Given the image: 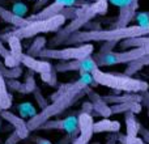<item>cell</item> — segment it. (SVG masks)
<instances>
[{
    "instance_id": "1",
    "label": "cell",
    "mask_w": 149,
    "mask_h": 144,
    "mask_svg": "<svg viewBox=\"0 0 149 144\" xmlns=\"http://www.w3.org/2000/svg\"><path fill=\"white\" fill-rule=\"evenodd\" d=\"M97 85L98 84L94 81L92 73H80V77L76 81L60 85L58 92H55L54 96H51L52 102L45 109H42L41 113H37L26 122L29 131H36L42 123L49 121L50 118L62 114L67 108L73 105L79 98L85 96L86 88L97 87Z\"/></svg>"
},
{
    "instance_id": "2",
    "label": "cell",
    "mask_w": 149,
    "mask_h": 144,
    "mask_svg": "<svg viewBox=\"0 0 149 144\" xmlns=\"http://www.w3.org/2000/svg\"><path fill=\"white\" fill-rule=\"evenodd\" d=\"M149 36V28H141L139 25L124 26L114 29H97V30L76 31L65 38L63 43H89V42H118L131 37Z\"/></svg>"
},
{
    "instance_id": "3",
    "label": "cell",
    "mask_w": 149,
    "mask_h": 144,
    "mask_svg": "<svg viewBox=\"0 0 149 144\" xmlns=\"http://www.w3.org/2000/svg\"><path fill=\"white\" fill-rule=\"evenodd\" d=\"M109 9V3L106 0H100V1H94L93 4H88L80 8L79 13L72 18L68 25H65L64 28L59 29V33L51 41V45H62L65 41L67 37H70L71 34L79 31L81 28H84L89 21H92L95 16L98 15H105Z\"/></svg>"
},
{
    "instance_id": "4",
    "label": "cell",
    "mask_w": 149,
    "mask_h": 144,
    "mask_svg": "<svg viewBox=\"0 0 149 144\" xmlns=\"http://www.w3.org/2000/svg\"><path fill=\"white\" fill-rule=\"evenodd\" d=\"M92 76L98 85L109 87L115 90H123L127 93H143L149 89V84L147 81L134 79L124 73H109L97 68L92 72Z\"/></svg>"
},
{
    "instance_id": "5",
    "label": "cell",
    "mask_w": 149,
    "mask_h": 144,
    "mask_svg": "<svg viewBox=\"0 0 149 144\" xmlns=\"http://www.w3.org/2000/svg\"><path fill=\"white\" fill-rule=\"evenodd\" d=\"M67 21V18L59 13V15L54 16L51 18H46V20H39L29 22L28 25L22 26V28H16L13 31H7V33L1 34L0 39L3 42L8 38V37H16L18 39H28L31 37H37L42 33H50V31H58L60 28H63Z\"/></svg>"
},
{
    "instance_id": "6",
    "label": "cell",
    "mask_w": 149,
    "mask_h": 144,
    "mask_svg": "<svg viewBox=\"0 0 149 144\" xmlns=\"http://www.w3.org/2000/svg\"><path fill=\"white\" fill-rule=\"evenodd\" d=\"M149 54V43L141 47H134L131 50H124L120 52H105V54H95L93 55V59L97 63L98 67H109L115 64H128L134 60L141 58L143 55Z\"/></svg>"
},
{
    "instance_id": "7",
    "label": "cell",
    "mask_w": 149,
    "mask_h": 144,
    "mask_svg": "<svg viewBox=\"0 0 149 144\" xmlns=\"http://www.w3.org/2000/svg\"><path fill=\"white\" fill-rule=\"evenodd\" d=\"M94 46L92 43H82L76 47H65V49H46L38 52L37 58L41 59H56V60H76V59H84L86 57H90L93 54Z\"/></svg>"
},
{
    "instance_id": "8",
    "label": "cell",
    "mask_w": 149,
    "mask_h": 144,
    "mask_svg": "<svg viewBox=\"0 0 149 144\" xmlns=\"http://www.w3.org/2000/svg\"><path fill=\"white\" fill-rule=\"evenodd\" d=\"M38 130H63L67 132V135H71L76 139L79 135V122L77 115L65 117L59 121H46L38 127Z\"/></svg>"
},
{
    "instance_id": "9",
    "label": "cell",
    "mask_w": 149,
    "mask_h": 144,
    "mask_svg": "<svg viewBox=\"0 0 149 144\" xmlns=\"http://www.w3.org/2000/svg\"><path fill=\"white\" fill-rule=\"evenodd\" d=\"M0 118L7 121L10 126H13V129H15V131L17 132V135L20 136L21 140L26 139V138L29 136L30 131H29L28 126H26V122L24 121V118H21V117L16 115V114L10 113V111H8V110H1Z\"/></svg>"
},
{
    "instance_id": "10",
    "label": "cell",
    "mask_w": 149,
    "mask_h": 144,
    "mask_svg": "<svg viewBox=\"0 0 149 144\" xmlns=\"http://www.w3.org/2000/svg\"><path fill=\"white\" fill-rule=\"evenodd\" d=\"M85 94H88V97H89V101L93 105V111H94V113H97L98 115H101V117H105V118H109L110 115H113L111 110H110V106H109L107 103L102 100V97H101L100 94H97L92 88H86V89H85Z\"/></svg>"
},
{
    "instance_id": "11",
    "label": "cell",
    "mask_w": 149,
    "mask_h": 144,
    "mask_svg": "<svg viewBox=\"0 0 149 144\" xmlns=\"http://www.w3.org/2000/svg\"><path fill=\"white\" fill-rule=\"evenodd\" d=\"M63 8H64V7H63L62 4L54 1V3H51V4H49L47 7L41 8V9H39L38 12H36L34 15L29 16V17H25V20H26V22L29 24V22H33V21H39V20L51 18V17H54V16L62 13Z\"/></svg>"
},
{
    "instance_id": "12",
    "label": "cell",
    "mask_w": 149,
    "mask_h": 144,
    "mask_svg": "<svg viewBox=\"0 0 149 144\" xmlns=\"http://www.w3.org/2000/svg\"><path fill=\"white\" fill-rule=\"evenodd\" d=\"M21 64L26 66L30 71L37 72L39 75L45 73V72H50L54 68L47 60H38L37 58L29 57L26 54H22V57H21Z\"/></svg>"
},
{
    "instance_id": "13",
    "label": "cell",
    "mask_w": 149,
    "mask_h": 144,
    "mask_svg": "<svg viewBox=\"0 0 149 144\" xmlns=\"http://www.w3.org/2000/svg\"><path fill=\"white\" fill-rule=\"evenodd\" d=\"M137 8H139V3L137 1H134L128 5L120 7L118 18H116V22H115V28H124V26H128L130 21H131L132 18L135 17V15H136Z\"/></svg>"
},
{
    "instance_id": "14",
    "label": "cell",
    "mask_w": 149,
    "mask_h": 144,
    "mask_svg": "<svg viewBox=\"0 0 149 144\" xmlns=\"http://www.w3.org/2000/svg\"><path fill=\"white\" fill-rule=\"evenodd\" d=\"M102 100L107 105H115V103L124 102H140L141 103V94L139 93H127V94H107L102 96Z\"/></svg>"
},
{
    "instance_id": "15",
    "label": "cell",
    "mask_w": 149,
    "mask_h": 144,
    "mask_svg": "<svg viewBox=\"0 0 149 144\" xmlns=\"http://www.w3.org/2000/svg\"><path fill=\"white\" fill-rule=\"evenodd\" d=\"M0 18H1L4 22L10 24L15 28H22V26L28 25L25 17H18L15 13H12V10L4 8L3 5H0Z\"/></svg>"
},
{
    "instance_id": "16",
    "label": "cell",
    "mask_w": 149,
    "mask_h": 144,
    "mask_svg": "<svg viewBox=\"0 0 149 144\" xmlns=\"http://www.w3.org/2000/svg\"><path fill=\"white\" fill-rule=\"evenodd\" d=\"M120 123L118 121H110V119H102L100 122L93 123V132H119Z\"/></svg>"
},
{
    "instance_id": "17",
    "label": "cell",
    "mask_w": 149,
    "mask_h": 144,
    "mask_svg": "<svg viewBox=\"0 0 149 144\" xmlns=\"http://www.w3.org/2000/svg\"><path fill=\"white\" fill-rule=\"evenodd\" d=\"M111 114H124V113H131L139 114L141 111V103L140 102H124V103H115V105L110 106Z\"/></svg>"
},
{
    "instance_id": "18",
    "label": "cell",
    "mask_w": 149,
    "mask_h": 144,
    "mask_svg": "<svg viewBox=\"0 0 149 144\" xmlns=\"http://www.w3.org/2000/svg\"><path fill=\"white\" fill-rule=\"evenodd\" d=\"M4 42H7L9 46V54L18 64H21V57H22V46H21V39L16 38V37H8Z\"/></svg>"
},
{
    "instance_id": "19",
    "label": "cell",
    "mask_w": 149,
    "mask_h": 144,
    "mask_svg": "<svg viewBox=\"0 0 149 144\" xmlns=\"http://www.w3.org/2000/svg\"><path fill=\"white\" fill-rule=\"evenodd\" d=\"M126 114V117H124V119H126V126H127V136H137V134H139V130H140V126L141 124L137 122L136 119V114L131 113V111H128V113H124Z\"/></svg>"
},
{
    "instance_id": "20",
    "label": "cell",
    "mask_w": 149,
    "mask_h": 144,
    "mask_svg": "<svg viewBox=\"0 0 149 144\" xmlns=\"http://www.w3.org/2000/svg\"><path fill=\"white\" fill-rule=\"evenodd\" d=\"M0 106L3 110H8L12 106V96L9 94L5 85V79L0 73Z\"/></svg>"
},
{
    "instance_id": "21",
    "label": "cell",
    "mask_w": 149,
    "mask_h": 144,
    "mask_svg": "<svg viewBox=\"0 0 149 144\" xmlns=\"http://www.w3.org/2000/svg\"><path fill=\"white\" fill-rule=\"evenodd\" d=\"M145 66H149V54L143 55V57L139 58V59L128 63L126 71H124V75H127V76H132V75L136 73L137 71H140L141 68H144Z\"/></svg>"
},
{
    "instance_id": "22",
    "label": "cell",
    "mask_w": 149,
    "mask_h": 144,
    "mask_svg": "<svg viewBox=\"0 0 149 144\" xmlns=\"http://www.w3.org/2000/svg\"><path fill=\"white\" fill-rule=\"evenodd\" d=\"M46 43H47V41H46V38H45L43 36H37V38L34 39L33 43H31V46L29 47L28 51H26V55L33 57V58H37L38 52L41 51V50L45 49Z\"/></svg>"
},
{
    "instance_id": "23",
    "label": "cell",
    "mask_w": 149,
    "mask_h": 144,
    "mask_svg": "<svg viewBox=\"0 0 149 144\" xmlns=\"http://www.w3.org/2000/svg\"><path fill=\"white\" fill-rule=\"evenodd\" d=\"M0 73L3 75L4 79H18L22 75V68L20 66L9 68V67H5L3 62H0Z\"/></svg>"
},
{
    "instance_id": "24",
    "label": "cell",
    "mask_w": 149,
    "mask_h": 144,
    "mask_svg": "<svg viewBox=\"0 0 149 144\" xmlns=\"http://www.w3.org/2000/svg\"><path fill=\"white\" fill-rule=\"evenodd\" d=\"M24 85V94H28V93H33V90L37 88L36 85V79H34V73L33 71L29 70V72L25 76V81L22 82Z\"/></svg>"
},
{
    "instance_id": "25",
    "label": "cell",
    "mask_w": 149,
    "mask_h": 144,
    "mask_svg": "<svg viewBox=\"0 0 149 144\" xmlns=\"http://www.w3.org/2000/svg\"><path fill=\"white\" fill-rule=\"evenodd\" d=\"M18 111H20L21 118H26V117H34L37 114V110L30 102H24L18 105Z\"/></svg>"
},
{
    "instance_id": "26",
    "label": "cell",
    "mask_w": 149,
    "mask_h": 144,
    "mask_svg": "<svg viewBox=\"0 0 149 144\" xmlns=\"http://www.w3.org/2000/svg\"><path fill=\"white\" fill-rule=\"evenodd\" d=\"M5 85H7V89L24 94V85L22 82L17 81V79H5Z\"/></svg>"
},
{
    "instance_id": "27",
    "label": "cell",
    "mask_w": 149,
    "mask_h": 144,
    "mask_svg": "<svg viewBox=\"0 0 149 144\" xmlns=\"http://www.w3.org/2000/svg\"><path fill=\"white\" fill-rule=\"evenodd\" d=\"M118 142L122 144H147L139 136H127L122 134H118Z\"/></svg>"
},
{
    "instance_id": "28",
    "label": "cell",
    "mask_w": 149,
    "mask_h": 144,
    "mask_svg": "<svg viewBox=\"0 0 149 144\" xmlns=\"http://www.w3.org/2000/svg\"><path fill=\"white\" fill-rule=\"evenodd\" d=\"M10 10H12V13H15L16 16H18V17H25V15L28 13L29 8H28V5L24 4V3L16 1V3H13L12 9Z\"/></svg>"
},
{
    "instance_id": "29",
    "label": "cell",
    "mask_w": 149,
    "mask_h": 144,
    "mask_svg": "<svg viewBox=\"0 0 149 144\" xmlns=\"http://www.w3.org/2000/svg\"><path fill=\"white\" fill-rule=\"evenodd\" d=\"M33 93H34V97H36V100H37V103L39 105V108L41 109H45L49 103H47V100L42 96V93H41V90H39V88H36V89L33 90Z\"/></svg>"
},
{
    "instance_id": "30",
    "label": "cell",
    "mask_w": 149,
    "mask_h": 144,
    "mask_svg": "<svg viewBox=\"0 0 149 144\" xmlns=\"http://www.w3.org/2000/svg\"><path fill=\"white\" fill-rule=\"evenodd\" d=\"M136 21H137V25L141 26V28H149V17L147 12H140L136 16Z\"/></svg>"
},
{
    "instance_id": "31",
    "label": "cell",
    "mask_w": 149,
    "mask_h": 144,
    "mask_svg": "<svg viewBox=\"0 0 149 144\" xmlns=\"http://www.w3.org/2000/svg\"><path fill=\"white\" fill-rule=\"evenodd\" d=\"M20 140H21V139H20V136L17 135V132L13 131L12 134H10L9 136L7 138V140H5V142L3 143V144H18V142H20Z\"/></svg>"
},
{
    "instance_id": "32",
    "label": "cell",
    "mask_w": 149,
    "mask_h": 144,
    "mask_svg": "<svg viewBox=\"0 0 149 144\" xmlns=\"http://www.w3.org/2000/svg\"><path fill=\"white\" fill-rule=\"evenodd\" d=\"M116 43H118V42H105V45L102 46V49H101L100 54H105V52H111V51H113V47L115 46Z\"/></svg>"
},
{
    "instance_id": "33",
    "label": "cell",
    "mask_w": 149,
    "mask_h": 144,
    "mask_svg": "<svg viewBox=\"0 0 149 144\" xmlns=\"http://www.w3.org/2000/svg\"><path fill=\"white\" fill-rule=\"evenodd\" d=\"M135 0H107V3H111L113 5H116V7H124V5H128L131 3H134Z\"/></svg>"
},
{
    "instance_id": "34",
    "label": "cell",
    "mask_w": 149,
    "mask_h": 144,
    "mask_svg": "<svg viewBox=\"0 0 149 144\" xmlns=\"http://www.w3.org/2000/svg\"><path fill=\"white\" fill-rule=\"evenodd\" d=\"M80 113H88V114H93L94 111H93V105L90 101H86V102L82 103L81 106V111Z\"/></svg>"
},
{
    "instance_id": "35",
    "label": "cell",
    "mask_w": 149,
    "mask_h": 144,
    "mask_svg": "<svg viewBox=\"0 0 149 144\" xmlns=\"http://www.w3.org/2000/svg\"><path fill=\"white\" fill-rule=\"evenodd\" d=\"M9 50L5 47V45H4V42L0 39V57L3 58V59H7L8 57H9Z\"/></svg>"
},
{
    "instance_id": "36",
    "label": "cell",
    "mask_w": 149,
    "mask_h": 144,
    "mask_svg": "<svg viewBox=\"0 0 149 144\" xmlns=\"http://www.w3.org/2000/svg\"><path fill=\"white\" fill-rule=\"evenodd\" d=\"M139 134L141 135V139L144 140L147 144H149V130H147L145 127H143V126H140Z\"/></svg>"
},
{
    "instance_id": "37",
    "label": "cell",
    "mask_w": 149,
    "mask_h": 144,
    "mask_svg": "<svg viewBox=\"0 0 149 144\" xmlns=\"http://www.w3.org/2000/svg\"><path fill=\"white\" fill-rule=\"evenodd\" d=\"M49 1H50V0H37L36 4H34V10H36V12H37V10H39L41 8H43Z\"/></svg>"
},
{
    "instance_id": "38",
    "label": "cell",
    "mask_w": 149,
    "mask_h": 144,
    "mask_svg": "<svg viewBox=\"0 0 149 144\" xmlns=\"http://www.w3.org/2000/svg\"><path fill=\"white\" fill-rule=\"evenodd\" d=\"M55 1L62 4L63 7H72V5L76 4V0H55Z\"/></svg>"
},
{
    "instance_id": "39",
    "label": "cell",
    "mask_w": 149,
    "mask_h": 144,
    "mask_svg": "<svg viewBox=\"0 0 149 144\" xmlns=\"http://www.w3.org/2000/svg\"><path fill=\"white\" fill-rule=\"evenodd\" d=\"M34 142H36L37 144H52L50 140L43 139V138H37V139H34Z\"/></svg>"
},
{
    "instance_id": "40",
    "label": "cell",
    "mask_w": 149,
    "mask_h": 144,
    "mask_svg": "<svg viewBox=\"0 0 149 144\" xmlns=\"http://www.w3.org/2000/svg\"><path fill=\"white\" fill-rule=\"evenodd\" d=\"M115 142H118V134L113 135L111 138H107V140H106V143L107 144H115Z\"/></svg>"
},
{
    "instance_id": "41",
    "label": "cell",
    "mask_w": 149,
    "mask_h": 144,
    "mask_svg": "<svg viewBox=\"0 0 149 144\" xmlns=\"http://www.w3.org/2000/svg\"><path fill=\"white\" fill-rule=\"evenodd\" d=\"M92 1H93V3H94V1H100V0H92ZM106 1H107V0H106Z\"/></svg>"
},
{
    "instance_id": "42",
    "label": "cell",
    "mask_w": 149,
    "mask_h": 144,
    "mask_svg": "<svg viewBox=\"0 0 149 144\" xmlns=\"http://www.w3.org/2000/svg\"><path fill=\"white\" fill-rule=\"evenodd\" d=\"M1 110H3V109H1V106H0V114H1ZM0 119H1V118H0Z\"/></svg>"
},
{
    "instance_id": "43",
    "label": "cell",
    "mask_w": 149,
    "mask_h": 144,
    "mask_svg": "<svg viewBox=\"0 0 149 144\" xmlns=\"http://www.w3.org/2000/svg\"><path fill=\"white\" fill-rule=\"evenodd\" d=\"M0 126H1V119H0Z\"/></svg>"
},
{
    "instance_id": "44",
    "label": "cell",
    "mask_w": 149,
    "mask_h": 144,
    "mask_svg": "<svg viewBox=\"0 0 149 144\" xmlns=\"http://www.w3.org/2000/svg\"><path fill=\"white\" fill-rule=\"evenodd\" d=\"M135 1H139V0H135Z\"/></svg>"
},
{
    "instance_id": "45",
    "label": "cell",
    "mask_w": 149,
    "mask_h": 144,
    "mask_svg": "<svg viewBox=\"0 0 149 144\" xmlns=\"http://www.w3.org/2000/svg\"><path fill=\"white\" fill-rule=\"evenodd\" d=\"M31 1H34V0H31Z\"/></svg>"
},
{
    "instance_id": "46",
    "label": "cell",
    "mask_w": 149,
    "mask_h": 144,
    "mask_svg": "<svg viewBox=\"0 0 149 144\" xmlns=\"http://www.w3.org/2000/svg\"><path fill=\"white\" fill-rule=\"evenodd\" d=\"M95 144H98V143H95Z\"/></svg>"
}]
</instances>
